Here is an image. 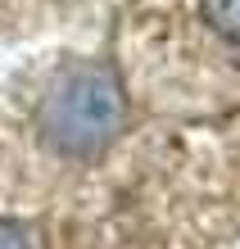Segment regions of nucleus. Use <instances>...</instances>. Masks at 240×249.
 Listing matches in <instances>:
<instances>
[{
    "mask_svg": "<svg viewBox=\"0 0 240 249\" xmlns=\"http://www.w3.org/2000/svg\"><path fill=\"white\" fill-rule=\"evenodd\" d=\"M123 82L109 64H77L55 82L41 109L46 145L68 159H95L123 131Z\"/></svg>",
    "mask_w": 240,
    "mask_h": 249,
    "instance_id": "obj_1",
    "label": "nucleus"
},
{
    "mask_svg": "<svg viewBox=\"0 0 240 249\" xmlns=\"http://www.w3.org/2000/svg\"><path fill=\"white\" fill-rule=\"evenodd\" d=\"M204 5V18L218 36H227L240 46V0H200Z\"/></svg>",
    "mask_w": 240,
    "mask_h": 249,
    "instance_id": "obj_2",
    "label": "nucleus"
},
{
    "mask_svg": "<svg viewBox=\"0 0 240 249\" xmlns=\"http://www.w3.org/2000/svg\"><path fill=\"white\" fill-rule=\"evenodd\" d=\"M0 249H32L27 245V231L18 222H5V217H0Z\"/></svg>",
    "mask_w": 240,
    "mask_h": 249,
    "instance_id": "obj_3",
    "label": "nucleus"
}]
</instances>
